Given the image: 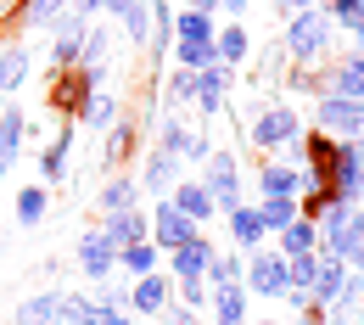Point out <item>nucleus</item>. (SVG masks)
Listing matches in <instances>:
<instances>
[{"label": "nucleus", "mask_w": 364, "mask_h": 325, "mask_svg": "<svg viewBox=\"0 0 364 325\" xmlns=\"http://www.w3.org/2000/svg\"><path fill=\"white\" fill-rule=\"evenodd\" d=\"M241 275H247V264H241V258H219V252H213V264H208V286H241Z\"/></svg>", "instance_id": "35"}, {"label": "nucleus", "mask_w": 364, "mask_h": 325, "mask_svg": "<svg viewBox=\"0 0 364 325\" xmlns=\"http://www.w3.org/2000/svg\"><path fill=\"white\" fill-rule=\"evenodd\" d=\"M168 202L180 208L185 219H196V225H208V219L219 213V208H213V196H208V186H202V180H180V186H174V196H168Z\"/></svg>", "instance_id": "17"}, {"label": "nucleus", "mask_w": 364, "mask_h": 325, "mask_svg": "<svg viewBox=\"0 0 364 325\" xmlns=\"http://www.w3.org/2000/svg\"><path fill=\"white\" fill-rule=\"evenodd\" d=\"M157 320H163V325H196V309H185V303H168Z\"/></svg>", "instance_id": "43"}, {"label": "nucleus", "mask_w": 364, "mask_h": 325, "mask_svg": "<svg viewBox=\"0 0 364 325\" xmlns=\"http://www.w3.org/2000/svg\"><path fill=\"white\" fill-rule=\"evenodd\" d=\"M202 186H208V196H213V208H219V213L241 208V169H235V151L219 146V151L208 157V180H202Z\"/></svg>", "instance_id": "2"}, {"label": "nucleus", "mask_w": 364, "mask_h": 325, "mask_svg": "<svg viewBox=\"0 0 364 325\" xmlns=\"http://www.w3.org/2000/svg\"><path fill=\"white\" fill-rule=\"evenodd\" d=\"M0 6H6V0H0Z\"/></svg>", "instance_id": "53"}, {"label": "nucleus", "mask_w": 364, "mask_h": 325, "mask_svg": "<svg viewBox=\"0 0 364 325\" xmlns=\"http://www.w3.org/2000/svg\"><path fill=\"white\" fill-rule=\"evenodd\" d=\"M56 297H62V292H40V297H28V303L17 309V325H56Z\"/></svg>", "instance_id": "34"}, {"label": "nucleus", "mask_w": 364, "mask_h": 325, "mask_svg": "<svg viewBox=\"0 0 364 325\" xmlns=\"http://www.w3.org/2000/svg\"><path fill=\"white\" fill-rule=\"evenodd\" d=\"M191 11H208V17H213V11H219V0H191Z\"/></svg>", "instance_id": "48"}, {"label": "nucleus", "mask_w": 364, "mask_h": 325, "mask_svg": "<svg viewBox=\"0 0 364 325\" xmlns=\"http://www.w3.org/2000/svg\"><path fill=\"white\" fill-rule=\"evenodd\" d=\"M28 73H34V50L28 46H0V95H17Z\"/></svg>", "instance_id": "16"}, {"label": "nucleus", "mask_w": 364, "mask_h": 325, "mask_svg": "<svg viewBox=\"0 0 364 325\" xmlns=\"http://www.w3.org/2000/svg\"><path fill=\"white\" fill-rule=\"evenodd\" d=\"M101 235H107L112 247H129V241H146V235H151V219H146L140 208H118V213H107Z\"/></svg>", "instance_id": "15"}, {"label": "nucleus", "mask_w": 364, "mask_h": 325, "mask_svg": "<svg viewBox=\"0 0 364 325\" xmlns=\"http://www.w3.org/2000/svg\"><path fill=\"white\" fill-rule=\"evenodd\" d=\"M319 11H325L331 23H359V17H364V0H319Z\"/></svg>", "instance_id": "38"}, {"label": "nucleus", "mask_w": 364, "mask_h": 325, "mask_svg": "<svg viewBox=\"0 0 364 325\" xmlns=\"http://www.w3.org/2000/svg\"><path fill=\"white\" fill-rule=\"evenodd\" d=\"M23 140H28V118H23L17 107H6V112H0V174H11V169H17Z\"/></svg>", "instance_id": "14"}, {"label": "nucleus", "mask_w": 364, "mask_h": 325, "mask_svg": "<svg viewBox=\"0 0 364 325\" xmlns=\"http://www.w3.org/2000/svg\"><path fill=\"white\" fill-rule=\"evenodd\" d=\"M264 325H274V320H264Z\"/></svg>", "instance_id": "51"}, {"label": "nucleus", "mask_w": 364, "mask_h": 325, "mask_svg": "<svg viewBox=\"0 0 364 325\" xmlns=\"http://www.w3.org/2000/svg\"><path fill=\"white\" fill-rule=\"evenodd\" d=\"M331 191L364 202V146L359 140H336V163H331Z\"/></svg>", "instance_id": "5"}, {"label": "nucleus", "mask_w": 364, "mask_h": 325, "mask_svg": "<svg viewBox=\"0 0 364 325\" xmlns=\"http://www.w3.org/2000/svg\"><path fill=\"white\" fill-rule=\"evenodd\" d=\"M280 6H286V11H314L319 0H280Z\"/></svg>", "instance_id": "46"}, {"label": "nucleus", "mask_w": 364, "mask_h": 325, "mask_svg": "<svg viewBox=\"0 0 364 325\" xmlns=\"http://www.w3.org/2000/svg\"><path fill=\"white\" fill-rule=\"evenodd\" d=\"M213 46H219V62H225V68H235V62H247L252 40H247V28H241V23H230V28H219V34H213Z\"/></svg>", "instance_id": "28"}, {"label": "nucleus", "mask_w": 364, "mask_h": 325, "mask_svg": "<svg viewBox=\"0 0 364 325\" xmlns=\"http://www.w3.org/2000/svg\"><path fill=\"white\" fill-rule=\"evenodd\" d=\"M230 85H235V73H230L225 62H213V68H202V73H196V101H202V112H208V118H219V112H225Z\"/></svg>", "instance_id": "11"}, {"label": "nucleus", "mask_w": 364, "mask_h": 325, "mask_svg": "<svg viewBox=\"0 0 364 325\" xmlns=\"http://www.w3.org/2000/svg\"><path fill=\"white\" fill-rule=\"evenodd\" d=\"M168 95H174V101H191V95H196V73H191V68H180V73L168 79Z\"/></svg>", "instance_id": "41"}, {"label": "nucleus", "mask_w": 364, "mask_h": 325, "mask_svg": "<svg viewBox=\"0 0 364 325\" xmlns=\"http://www.w3.org/2000/svg\"><path fill=\"white\" fill-rule=\"evenodd\" d=\"M168 303H174L168 270H151V275H140L135 286H129V314H163Z\"/></svg>", "instance_id": "8"}, {"label": "nucleus", "mask_w": 364, "mask_h": 325, "mask_svg": "<svg viewBox=\"0 0 364 325\" xmlns=\"http://www.w3.org/2000/svg\"><path fill=\"white\" fill-rule=\"evenodd\" d=\"M314 247H319V225L309 213H297V219L280 230V258H297V252H314Z\"/></svg>", "instance_id": "24"}, {"label": "nucleus", "mask_w": 364, "mask_h": 325, "mask_svg": "<svg viewBox=\"0 0 364 325\" xmlns=\"http://www.w3.org/2000/svg\"><path fill=\"white\" fill-rule=\"evenodd\" d=\"M291 135H303V124H297L291 107H264V112L247 124V140H252L258 151H274V146H286Z\"/></svg>", "instance_id": "4"}, {"label": "nucleus", "mask_w": 364, "mask_h": 325, "mask_svg": "<svg viewBox=\"0 0 364 325\" xmlns=\"http://www.w3.org/2000/svg\"><path fill=\"white\" fill-rule=\"evenodd\" d=\"M46 208H50L46 186H23L17 191V225H23V230H34V225L46 219Z\"/></svg>", "instance_id": "30"}, {"label": "nucleus", "mask_w": 364, "mask_h": 325, "mask_svg": "<svg viewBox=\"0 0 364 325\" xmlns=\"http://www.w3.org/2000/svg\"><path fill=\"white\" fill-rule=\"evenodd\" d=\"M129 140H135V124H129V118H118V124H107V163H118Z\"/></svg>", "instance_id": "36"}, {"label": "nucleus", "mask_w": 364, "mask_h": 325, "mask_svg": "<svg viewBox=\"0 0 364 325\" xmlns=\"http://www.w3.org/2000/svg\"><path fill=\"white\" fill-rule=\"evenodd\" d=\"M68 151H73V129L50 135L46 157H40V174H46V180H62V174H68Z\"/></svg>", "instance_id": "31"}, {"label": "nucleus", "mask_w": 364, "mask_h": 325, "mask_svg": "<svg viewBox=\"0 0 364 325\" xmlns=\"http://www.w3.org/2000/svg\"><path fill=\"white\" fill-rule=\"evenodd\" d=\"M168 186H180V157H168V151H151V157H146V169H140V191H151V196H168Z\"/></svg>", "instance_id": "18"}, {"label": "nucleus", "mask_w": 364, "mask_h": 325, "mask_svg": "<svg viewBox=\"0 0 364 325\" xmlns=\"http://www.w3.org/2000/svg\"><path fill=\"white\" fill-rule=\"evenodd\" d=\"M79 270H85V280H107V275H118V247H112V241H107L101 230L79 235Z\"/></svg>", "instance_id": "10"}, {"label": "nucleus", "mask_w": 364, "mask_h": 325, "mask_svg": "<svg viewBox=\"0 0 364 325\" xmlns=\"http://www.w3.org/2000/svg\"><path fill=\"white\" fill-rule=\"evenodd\" d=\"M359 325H364V314H359Z\"/></svg>", "instance_id": "52"}, {"label": "nucleus", "mask_w": 364, "mask_h": 325, "mask_svg": "<svg viewBox=\"0 0 364 325\" xmlns=\"http://www.w3.org/2000/svg\"><path fill=\"white\" fill-rule=\"evenodd\" d=\"M241 286H247V292H258V297H286V286H291L286 258L258 247V252H252V264H247V275H241Z\"/></svg>", "instance_id": "6"}, {"label": "nucleus", "mask_w": 364, "mask_h": 325, "mask_svg": "<svg viewBox=\"0 0 364 325\" xmlns=\"http://www.w3.org/2000/svg\"><path fill=\"white\" fill-rule=\"evenodd\" d=\"M331 46V17L325 11H291V23H286V56L291 62H319Z\"/></svg>", "instance_id": "1"}, {"label": "nucleus", "mask_w": 364, "mask_h": 325, "mask_svg": "<svg viewBox=\"0 0 364 325\" xmlns=\"http://www.w3.org/2000/svg\"><path fill=\"white\" fill-rule=\"evenodd\" d=\"M297 213H303L297 196H258V219H264V230H269V235H280Z\"/></svg>", "instance_id": "25"}, {"label": "nucleus", "mask_w": 364, "mask_h": 325, "mask_svg": "<svg viewBox=\"0 0 364 325\" xmlns=\"http://www.w3.org/2000/svg\"><path fill=\"white\" fill-rule=\"evenodd\" d=\"M56 325H101V303L62 292V297H56Z\"/></svg>", "instance_id": "26"}, {"label": "nucleus", "mask_w": 364, "mask_h": 325, "mask_svg": "<svg viewBox=\"0 0 364 325\" xmlns=\"http://www.w3.org/2000/svg\"><path fill=\"white\" fill-rule=\"evenodd\" d=\"M325 95H348V101H364V56L353 50V56H342L331 73H325V85H319Z\"/></svg>", "instance_id": "13"}, {"label": "nucleus", "mask_w": 364, "mask_h": 325, "mask_svg": "<svg viewBox=\"0 0 364 325\" xmlns=\"http://www.w3.org/2000/svg\"><path fill=\"white\" fill-rule=\"evenodd\" d=\"M219 6H225L230 17H241V11H247V6H252V0H219Z\"/></svg>", "instance_id": "47"}, {"label": "nucleus", "mask_w": 364, "mask_h": 325, "mask_svg": "<svg viewBox=\"0 0 364 325\" xmlns=\"http://www.w3.org/2000/svg\"><path fill=\"white\" fill-rule=\"evenodd\" d=\"M342 280H348V264L342 258H331V252H319V270H314V286H309V297H314V309H325L336 292H342Z\"/></svg>", "instance_id": "19"}, {"label": "nucleus", "mask_w": 364, "mask_h": 325, "mask_svg": "<svg viewBox=\"0 0 364 325\" xmlns=\"http://www.w3.org/2000/svg\"><path fill=\"white\" fill-rule=\"evenodd\" d=\"M79 124H85V129H107V124H118V95H112V90H90V101L79 107Z\"/></svg>", "instance_id": "27"}, {"label": "nucleus", "mask_w": 364, "mask_h": 325, "mask_svg": "<svg viewBox=\"0 0 364 325\" xmlns=\"http://www.w3.org/2000/svg\"><path fill=\"white\" fill-rule=\"evenodd\" d=\"M191 235H202V225H196V219H185L180 208L163 196V202H157V213H151V241H157L163 252H174V247H185Z\"/></svg>", "instance_id": "7"}, {"label": "nucleus", "mask_w": 364, "mask_h": 325, "mask_svg": "<svg viewBox=\"0 0 364 325\" xmlns=\"http://www.w3.org/2000/svg\"><path fill=\"white\" fill-rule=\"evenodd\" d=\"M348 34H353V50L364 56V17H359V23H348Z\"/></svg>", "instance_id": "45"}, {"label": "nucleus", "mask_w": 364, "mask_h": 325, "mask_svg": "<svg viewBox=\"0 0 364 325\" xmlns=\"http://www.w3.org/2000/svg\"><path fill=\"white\" fill-rule=\"evenodd\" d=\"M314 124L336 140H353V129L364 124V101H348V95H314Z\"/></svg>", "instance_id": "3"}, {"label": "nucleus", "mask_w": 364, "mask_h": 325, "mask_svg": "<svg viewBox=\"0 0 364 325\" xmlns=\"http://www.w3.org/2000/svg\"><path fill=\"white\" fill-rule=\"evenodd\" d=\"M157 258H163V247L146 235V241H129V247H118V270L129 280H140V275H151L157 270Z\"/></svg>", "instance_id": "21"}, {"label": "nucleus", "mask_w": 364, "mask_h": 325, "mask_svg": "<svg viewBox=\"0 0 364 325\" xmlns=\"http://www.w3.org/2000/svg\"><path fill=\"white\" fill-rule=\"evenodd\" d=\"M208 309L219 325H247V286H213Z\"/></svg>", "instance_id": "22"}, {"label": "nucleus", "mask_w": 364, "mask_h": 325, "mask_svg": "<svg viewBox=\"0 0 364 325\" xmlns=\"http://www.w3.org/2000/svg\"><path fill=\"white\" fill-rule=\"evenodd\" d=\"M135 202H140V180H124V174H118V180H107V186H101V208H107V213L135 208Z\"/></svg>", "instance_id": "33"}, {"label": "nucleus", "mask_w": 364, "mask_h": 325, "mask_svg": "<svg viewBox=\"0 0 364 325\" xmlns=\"http://www.w3.org/2000/svg\"><path fill=\"white\" fill-rule=\"evenodd\" d=\"M230 219V235H235V247H247V252H258V247H264V219H258V208H247V202H241V208H230L225 213Z\"/></svg>", "instance_id": "20"}, {"label": "nucleus", "mask_w": 364, "mask_h": 325, "mask_svg": "<svg viewBox=\"0 0 364 325\" xmlns=\"http://www.w3.org/2000/svg\"><path fill=\"white\" fill-rule=\"evenodd\" d=\"M174 56H180V68L202 73V68H213V62H219V46H213V40H180Z\"/></svg>", "instance_id": "32"}, {"label": "nucleus", "mask_w": 364, "mask_h": 325, "mask_svg": "<svg viewBox=\"0 0 364 325\" xmlns=\"http://www.w3.org/2000/svg\"><path fill=\"white\" fill-rule=\"evenodd\" d=\"M353 140H359V146H364V124H359V129H353Z\"/></svg>", "instance_id": "49"}, {"label": "nucleus", "mask_w": 364, "mask_h": 325, "mask_svg": "<svg viewBox=\"0 0 364 325\" xmlns=\"http://www.w3.org/2000/svg\"><path fill=\"white\" fill-rule=\"evenodd\" d=\"M174 286H180V303H185V309H196V314H202V309H208V297H213V286H208V280H174Z\"/></svg>", "instance_id": "39"}, {"label": "nucleus", "mask_w": 364, "mask_h": 325, "mask_svg": "<svg viewBox=\"0 0 364 325\" xmlns=\"http://www.w3.org/2000/svg\"><path fill=\"white\" fill-rule=\"evenodd\" d=\"M180 157H196V163H208V157H213V140L191 129V140H185V151H180Z\"/></svg>", "instance_id": "42"}, {"label": "nucleus", "mask_w": 364, "mask_h": 325, "mask_svg": "<svg viewBox=\"0 0 364 325\" xmlns=\"http://www.w3.org/2000/svg\"><path fill=\"white\" fill-rule=\"evenodd\" d=\"M213 34H219V23L208 11H191V6L174 11V40H213Z\"/></svg>", "instance_id": "29"}, {"label": "nucleus", "mask_w": 364, "mask_h": 325, "mask_svg": "<svg viewBox=\"0 0 364 325\" xmlns=\"http://www.w3.org/2000/svg\"><path fill=\"white\" fill-rule=\"evenodd\" d=\"M258 196H303V174L286 163H264L258 169Z\"/></svg>", "instance_id": "23"}, {"label": "nucleus", "mask_w": 364, "mask_h": 325, "mask_svg": "<svg viewBox=\"0 0 364 325\" xmlns=\"http://www.w3.org/2000/svg\"><path fill=\"white\" fill-rule=\"evenodd\" d=\"M208 264H213V241H208V235H191L185 247L168 252V280H202Z\"/></svg>", "instance_id": "9"}, {"label": "nucleus", "mask_w": 364, "mask_h": 325, "mask_svg": "<svg viewBox=\"0 0 364 325\" xmlns=\"http://www.w3.org/2000/svg\"><path fill=\"white\" fill-rule=\"evenodd\" d=\"M95 286H101V297H95L101 309H129V286H118L112 275H107V280H95Z\"/></svg>", "instance_id": "40"}, {"label": "nucleus", "mask_w": 364, "mask_h": 325, "mask_svg": "<svg viewBox=\"0 0 364 325\" xmlns=\"http://www.w3.org/2000/svg\"><path fill=\"white\" fill-rule=\"evenodd\" d=\"M101 325H135L129 309H101Z\"/></svg>", "instance_id": "44"}, {"label": "nucleus", "mask_w": 364, "mask_h": 325, "mask_svg": "<svg viewBox=\"0 0 364 325\" xmlns=\"http://www.w3.org/2000/svg\"><path fill=\"white\" fill-rule=\"evenodd\" d=\"M185 140H191V129H180L174 118H163V129H157V151H168V157H180Z\"/></svg>", "instance_id": "37"}, {"label": "nucleus", "mask_w": 364, "mask_h": 325, "mask_svg": "<svg viewBox=\"0 0 364 325\" xmlns=\"http://www.w3.org/2000/svg\"><path fill=\"white\" fill-rule=\"evenodd\" d=\"M68 17H79L73 0H23L17 6V28H62Z\"/></svg>", "instance_id": "12"}, {"label": "nucleus", "mask_w": 364, "mask_h": 325, "mask_svg": "<svg viewBox=\"0 0 364 325\" xmlns=\"http://www.w3.org/2000/svg\"><path fill=\"white\" fill-rule=\"evenodd\" d=\"M0 112H6V95H0Z\"/></svg>", "instance_id": "50"}]
</instances>
